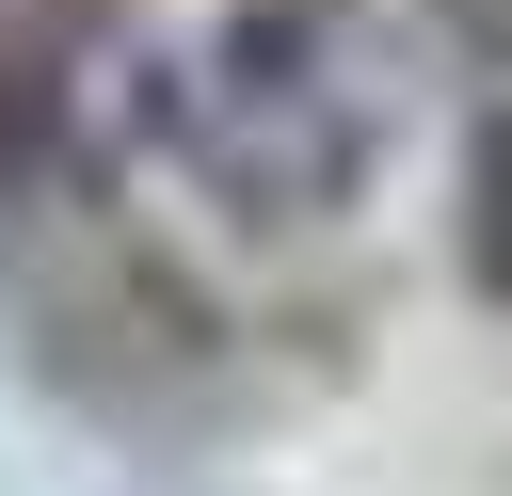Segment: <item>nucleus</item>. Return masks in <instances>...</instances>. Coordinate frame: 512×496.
<instances>
[{"instance_id":"1","label":"nucleus","mask_w":512,"mask_h":496,"mask_svg":"<svg viewBox=\"0 0 512 496\" xmlns=\"http://www.w3.org/2000/svg\"><path fill=\"white\" fill-rule=\"evenodd\" d=\"M416 112V48L384 0H224L160 64V160L240 224H336Z\"/></svg>"},{"instance_id":"2","label":"nucleus","mask_w":512,"mask_h":496,"mask_svg":"<svg viewBox=\"0 0 512 496\" xmlns=\"http://www.w3.org/2000/svg\"><path fill=\"white\" fill-rule=\"evenodd\" d=\"M464 288L512 320V96H496L480 144H464Z\"/></svg>"}]
</instances>
